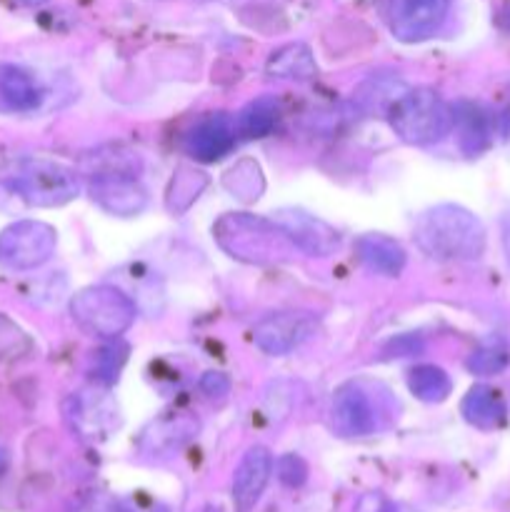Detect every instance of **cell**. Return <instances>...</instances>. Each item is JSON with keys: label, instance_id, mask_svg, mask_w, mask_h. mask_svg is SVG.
Returning <instances> with one entry per match:
<instances>
[{"label": "cell", "instance_id": "obj_1", "mask_svg": "<svg viewBox=\"0 0 510 512\" xmlns=\"http://www.w3.org/2000/svg\"><path fill=\"white\" fill-rule=\"evenodd\" d=\"M415 243L438 260H478L485 253V228L463 205H435L415 223Z\"/></svg>", "mask_w": 510, "mask_h": 512}, {"label": "cell", "instance_id": "obj_2", "mask_svg": "<svg viewBox=\"0 0 510 512\" xmlns=\"http://www.w3.org/2000/svg\"><path fill=\"white\" fill-rule=\"evenodd\" d=\"M213 238L230 258L250 265H275L293 258L295 248L273 218L225 213L215 220Z\"/></svg>", "mask_w": 510, "mask_h": 512}, {"label": "cell", "instance_id": "obj_3", "mask_svg": "<svg viewBox=\"0 0 510 512\" xmlns=\"http://www.w3.org/2000/svg\"><path fill=\"white\" fill-rule=\"evenodd\" d=\"M390 128L403 143L430 145L453 128L450 105L430 88H408L388 110Z\"/></svg>", "mask_w": 510, "mask_h": 512}, {"label": "cell", "instance_id": "obj_4", "mask_svg": "<svg viewBox=\"0 0 510 512\" xmlns=\"http://www.w3.org/2000/svg\"><path fill=\"white\" fill-rule=\"evenodd\" d=\"M5 185L33 208H60L78 198L80 180L73 168L55 160L28 158L15 165Z\"/></svg>", "mask_w": 510, "mask_h": 512}, {"label": "cell", "instance_id": "obj_5", "mask_svg": "<svg viewBox=\"0 0 510 512\" xmlns=\"http://www.w3.org/2000/svg\"><path fill=\"white\" fill-rule=\"evenodd\" d=\"M70 315L95 338H120L135 320V303L115 285H90L70 300Z\"/></svg>", "mask_w": 510, "mask_h": 512}, {"label": "cell", "instance_id": "obj_6", "mask_svg": "<svg viewBox=\"0 0 510 512\" xmlns=\"http://www.w3.org/2000/svg\"><path fill=\"white\" fill-rule=\"evenodd\" d=\"M380 385L365 383V380H350L340 385L330 405V425L343 438H365L375 430L383 428L388 418L385 405L390 403L388 393L378 395Z\"/></svg>", "mask_w": 510, "mask_h": 512}, {"label": "cell", "instance_id": "obj_7", "mask_svg": "<svg viewBox=\"0 0 510 512\" xmlns=\"http://www.w3.org/2000/svg\"><path fill=\"white\" fill-rule=\"evenodd\" d=\"M58 233L40 220H18L0 233V263L10 270H33L48 263Z\"/></svg>", "mask_w": 510, "mask_h": 512}, {"label": "cell", "instance_id": "obj_8", "mask_svg": "<svg viewBox=\"0 0 510 512\" xmlns=\"http://www.w3.org/2000/svg\"><path fill=\"white\" fill-rule=\"evenodd\" d=\"M450 0H388L390 33L400 43H423L443 28Z\"/></svg>", "mask_w": 510, "mask_h": 512}, {"label": "cell", "instance_id": "obj_9", "mask_svg": "<svg viewBox=\"0 0 510 512\" xmlns=\"http://www.w3.org/2000/svg\"><path fill=\"white\" fill-rule=\"evenodd\" d=\"M88 193L105 213L118 215V218H133L148 208V190L140 185L135 173L100 170L90 175Z\"/></svg>", "mask_w": 510, "mask_h": 512}, {"label": "cell", "instance_id": "obj_10", "mask_svg": "<svg viewBox=\"0 0 510 512\" xmlns=\"http://www.w3.org/2000/svg\"><path fill=\"white\" fill-rule=\"evenodd\" d=\"M315 333V318L300 310L270 313L253 328V340L263 353L288 355Z\"/></svg>", "mask_w": 510, "mask_h": 512}, {"label": "cell", "instance_id": "obj_11", "mask_svg": "<svg viewBox=\"0 0 510 512\" xmlns=\"http://www.w3.org/2000/svg\"><path fill=\"white\" fill-rule=\"evenodd\" d=\"M270 218L285 230L290 243L303 253L315 255V258H325V255L335 253L340 245V233L328 225L325 220L315 218V215L305 213L300 208H280L275 210Z\"/></svg>", "mask_w": 510, "mask_h": 512}, {"label": "cell", "instance_id": "obj_12", "mask_svg": "<svg viewBox=\"0 0 510 512\" xmlns=\"http://www.w3.org/2000/svg\"><path fill=\"white\" fill-rule=\"evenodd\" d=\"M200 420L190 413H165L155 418L140 435V450L153 458L178 453L198 435Z\"/></svg>", "mask_w": 510, "mask_h": 512}, {"label": "cell", "instance_id": "obj_13", "mask_svg": "<svg viewBox=\"0 0 510 512\" xmlns=\"http://www.w3.org/2000/svg\"><path fill=\"white\" fill-rule=\"evenodd\" d=\"M235 120L230 115L213 113L200 120L185 138V150L200 163H215L223 160L235 145Z\"/></svg>", "mask_w": 510, "mask_h": 512}, {"label": "cell", "instance_id": "obj_14", "mask_svg": "<svg viewBox=\"0 0 510 512\" xmlns=\"http://www.w3.org/2000/svg\"><path fill=\"white\" fill-rule=\"evenodd\" d=\"M273 465V455L263 445H255V448H250L243 455L233 478L235 510L250 512L255 508V503L263 495L265 485H268L270 475H273Z\"/></svg>", "mask_w": 510, "mask_h": 512}, {"label": "cell", "instance_id": "obj_15", "mask_svg": "<svg viewBox=\"0 0 510 512\" xmlns=\"http://www.w3.org/2000/svg\"><path fill=\"white\" fill-rule=\"evenodd\" d=\"M455 133H458V145L465 155L475 158L483 150L490 148L495 133V120L485 105L473 103V100H458L450 105Z\"/></svg>", "mask_w": 510, "mask_h": 512}, {"label": "cell", "instance_id": "obj_16", "mask_svg": "<svg viewBox=\"0 0 510 512\" xmlns=\"http://www.w3.org/2000/svg\"><path fill=\"white\" fill-rule=\"evenodd\" d=\"M355 253H358V260L370 270V273L385 275V278L400 275L403 273L405 263H408V255H405L403 245H400L398 240L380 233H368L363 235V238H358Z\"/></svg>", "mask_w": 510, "mask_h": 512}, {"label": "cell", "instance_id": "obj_17", "mask_svg": "<svg viewBox=\"0 0 510 512\" xmlns=\"http://www.w3.org/2000/svg\"><path fill=\"white\" fill-rule=\"evenodd\" d=\"M0 103L15 113H30L43 103V88L20 65L0 63Z\"/></svg>", "mask_w": 510, "mask_h": 512}, {"label": "cell", "instance_id": "obj_18", "mask_svg": "<svg viewBox=\"0 0 510 512\" xmlns=\"http://www.w3.org/2000/svg\"><path fill=\"white\" fill-rule=\"evenodd\" d=\"M460 413L478 430H495L505 425V418H508L503 398L490 385H473L460 403Z\"/></svg>", "mask_w": 510, "mask_h": 512}, {"label": "cell", "instance_id": "obj_19", "mask_svg": "<svg viewBox=\"0 0 510 512\" xmlns=\"http://www.w3.org/2000/svg\"><path fill=\"white\" fill-rule=\"evenodd\" d=\"M265 73L270 78H283V80H313L318 75V63H315L313 50L305 43H288L283 48L275 50L265 63Z\"/></svg>", "mask_w": 510, "mask_h": 512}, {"label": "cell", "instance_id": "obj_20", "mask_svg": "<svg viewBox=\"0 0 510 512\" xmlns=\"http://www.w3.org/2000/svg\"><path fill=\"white\" fill-rule=\"evenodd\" d=\"M280 120V103L273 95H263V98H255L245 105L243 110L235 118V130H238L243 138H265V135L273 133V128Z\"/></svg>", "mask_w": 510, "mask_h": 512}, {"label": "cell", "instance_id": "obj_21", "mask_svg": "<svg viewBox=\"0 0 510 512\" xmlns=\"http://www.w3.org/2000/svg\"><path fill=\"white\" fill-rule=\"evenodd\" d=\"M408 388L423 403H443L453 390V380L438 365H415L408 373Z\"/></svg>", "mask_w": 510, "mask_h": 512}, {"label": "cell", "instance_id": "obj_22", "mask_svg": "<svg viewBox=\"0 0 510 512\" xmlns=\"http://www.w3.org/2000/svg\"><path fill=\"white\" fill-rule=\"evenodd\" d=\"M408 90V85L400 83L395 78H385V75H373V78L365 80L363 85L358 88V103L363 105V110L368 113H385L393 108L395 100Z\"/></svg>", "mask_w": 510, "mask_h": 512}, {"label": "cell", "instance_id": "obj_23", "mask_svg": "<svg viewBox=\"0 0 510 512\" xmlns=\"http://www.w3.org/2000/svg\"><path fill=\"white\" fill-rule=\"evenodd\" d=\"M205 185H208L205 173L190 168V165H180L168 185V210H173V213H185V210L200 198Z\"/></svg>", "mask_w": 510, "mask_h": 512}, {"label": "cell", "instance_id": "obj_24", "mask_svg": "<svg viewBox=\"0 0 510 512\" xmlns=\"http://www.w3.org/2000/svg\"><path fill=\"white\" fill-rule=\"evenodd\" d=\"M223 183L230 193L238 195V198L245 200V203L258 200L260 193L265 190L263 170H260V165L253 163V160H240L238 165H233V168L225 173Z\"/></svg>", "mask_w": 510, "mask_h": 512}, {"label": "cell", "instance_id": "obj_25", "mask_svg": "<svg viewBox=\"0 0 510 512\" xmlns=\"http://www.w3.org/2000/svg\"><path fill=\"white\" fill-rule=\"evenodd\" d=\"M510 365V350L508 345L500 338H490L485 343H480L478 348L470 353L465 368L473 375H498L503 373Z\"/></svg>", "mask_w": 510, "mask_h": 512}, {"label": "cell", "instance_id": "obj_26", "mask_svg": "<svg viewBox=\"0 0 510 512\" xmlns=\"http://www.w3.org/2000/svg\"><path fill=\"white\" fill-rule=\"evenodd\" d=\"M275 473H278V480L285 485V488H300V485L308 480V463H305L300 455H283L275 463Z\"/></svg>", "mask_w": 510, "mask_h": 512}, {"label": "cell", "instance_id": "obj_27", "mask_svg": "<svg viewBox=\"0 0 510 512\" xmlns=\"http://www.w3.org/2000/svg\"><path fill=\"white\" fill-rule=\"evenodd\" d=\"M200 390H203L205 398L210 400H223L230 393V378L218 370H210L200 378Z\"/></svg>", "mask_w": 510, "mask_h": 512}, {"label": "cell", "instance_id": "obj_28", "mask_svg": "<svg viewBox=\"0 0 510 512\" xmlns=\"http://www.w3.org/2000/svg\"><path fill=\"white\" fill-rule=\"evenodd\" d=\"M423 350V340L415 338V335H400V338H395L393 343L385 348V353L388 355H398V358H408V355H415Z\"/></svg>", "mask_w": 510, "mask_h": 512}, {"label": "cell", "instance_id": "obj_29", "mask_svg": "<svg viewBox=\"0 0 510 512\" xmlns=\"http://www.w3.org/2000/svg\"><path fill=\"white\" fill-rule=\"evenodd\" d=\"M358 512H405V510L400 508L398 503H393V500L385 498V495L370 493L358 503Z\"/></svg>", "mask_w": 510, "mask_h": 512}, {"label": "cell", "instance_id": "obj_30", "mask_svg": "<svg viewBox=\"0 0 510 512\" xmlns=\"http://www.w3.org/2000/svg\"><path fill=\"white\" fill-rule=\"evenodd\" d=\"M500 238H503L505 258H508V263H510V208L505 210L503 218H500Z\"/></svg>", "mask_w": 510, "mask_h": 512}, {"label": "cell", "instance_id": "obj_31", "mask_svg": "<svg viewBox=\"0 0 510 512\" xmlns=\"http://www.w3.org/2000/svg\"><path fill=\"white\" fill-rule=\"evenodd\" d=\"M113 512H163L160 508H140V505H133V503H118L113 505Z\"/></svg>", "mask_w": 510, "mask_h": 512}, {"label": "cell", "instance_id": "obj_32", "mask_svg": "<svg viewBox=\"0 0 510 512\" xmlns=\"http://www.w3.org/2000/svg\"><path fill=\"white\" fill-rule=\"evenodd\" d=\"M78 512H113V505H110V508H105V505L90 503V505H85V508H80Z\"/></svg>", "mask_w": 510, "mask_h": 512}, {"label": "cell", "instance_id": "obj_33", "mask_svg": "<svg viewBox=\"0 0 510 512\" xmlns=\"http://www.w3.org/2000/svg\"><path fill=\"white\" fill-rule=\"evenodd\" d=\"M20 5H25V8H38V5L48 3V0H18Z\"/></svg>", "mask_w": 510, "mask_h": 512}, {"label": "cell", "instance_id": "obj_34", "mask_svg": "<svg viewBox=\"0 0 510 512\" xmlns=\"http://www.w3.org/2000/svg\"><path fill=\"white\" fill-rule=\"evenodd\" d=\"M500 23H503L505 30H510V5L503 10V18H500Z\"/></svg>", "mask_w": 510, "mask_h": 512}, {"label": "cell", "instance_id": "obj_35", "mask_svg": "<svg viewBox=\"0 0 510 512\" xmlns=\"http://www.w3.org/2000/svg\"><path fill=\"white\" fill-rule=\"evenodd\" d=\"M5 463H8V455H5V450L0 448V470L5 468Z\"/></svg>", "mask_w": 510, "mask_h": 512}, {"label": "cell", "instance_id": "obj_36", "mask_svg": "<svg viewBox=\"0 0 510 512\" xmlns=\"http://www.w3.org/2000/svg\"><path fill=\"white\" fill-rule=\"evenodd\" d=\"M205 512H223L220 508H213V505H210V508H205Z\"/></svg>", "mask_w": 510, "mask_h": 512}]
</instances>
